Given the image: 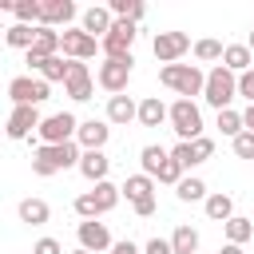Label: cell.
<instances>
[{"mask_svg": "<svg viewBox=\"0 0 254 254\" xmlns=\"http://www.w3.org/2000/svg\"><path fill=\"white\" fill-rule=\"evenodd\" d=\"M131 67H135V60H131V56H127V60H103V64H99V71H95V79H99V87H103V91L123 95V91H127V83H131Z\"/></svg>", "mask_w": 254, "mask_h": 254, "instance_id": "11", "label": "cell"}, {"mask_svg": "<svg viewBox=\"0 0 254 254\" xmlns=\"http://www.w3.org/2000/svg\"><path fill=\"white\" fill-rule=\"evenodd\" d=\"M202 210H206L210 222H230V218H234V198H230L226 190H214V194H206Z\"/></svg>", "mask_w": 254, "mask_h": 254, "instance_id": "23", "label": "cell"}, {"mask_svg": "<svg viewBox=\"0 0 254 254\" xmlns=\"http://www.w3.org/2000/svg\"><path fill=\"white\" fill-rule=\"evenodd\" d=\"M123 194H127V202H131V210L139 218H151L155 214V179L151 175H127Z\"/></svg>", "mask_w": 254, "mask_h": 254, "instance_id": "8", "label": "cell"}, {"mask_svg": "<svg viewBox=\"0 0 254 254\" xmlns=\"http://www.w3.org/2000/svg\"><path fill=\"white\" fill-rule=\"evenodd\" d=\"M16 210H20V222H28V226H44V222L52 218V210H48L44 198H24Z\"/></svg>", "mask_w": 254, "mask_h": 254, "instance_id": "26", "label": "cell"}, {"mask_svg": "<svg viewBox=\"0 0 254 254\" xmlns=\"http://www.w3.org/2000/svg\"><path fill=\"white\" fill-rule=\"evenodd\" d=\"M151 52H155V60L167 67V64H179L187 52H194V44H190V36H187V32H155Z\"/></svg>", "mask_w": 254, "mask_h": 254, "instance_id": "9", "label": "cell"}, {"mask_svg": "<svg viewBox=\"0 0 254 254\" xmlns=\"http://www.w3.org/2000/svg\"><path fill=\"white\" fill-rule=\"evenodd\" d=\"M175 194H179V202H206V183L194 179V175H187V179L175 187Z\"/></svg>", "mask_w": 254, "mask_h": 254, "instance_id": "32", "label": "cell"}, {"mask_svg": "<svg viewBox=\"0 0 254 254\" xmlns=\"http://www.w3.org/2000/svg\"><path fill=\"white\" fill-rule=\"evenodd\" d=\"M171 246H175V254H198V230L194 226H175Z\"/></svg>", "mask_w": 254, "mask_h": 254, "instance_id": "33", "label": "cell"}, {"mask_svg": "<svg viewBox=\"0 0 254 254\" xmlns=\"http://www.w3.org/2000/svg\"><path fill=\"white\" fill-rule=\"evenodd\" d=\"M91 71H87V64H79V60H71V71H67V83H64V95L67 99H75V103H87L91 99Z\"/></svg>", "mask_w": 254, "mask_h": 254, "instance_id": "16", "label": "cell"}, {"mask_svg": "<svg viewBox=\"0 0 254 254\" xmlns=\"http://www.w3.org/2000/svg\"><path fill=\"white\" fill-rule=\"evenodd\" d=\"M79 135V119L71 115V111H56V115H44V123H40V131H36V139L44 143V147H56V143H71Z\"/></svg>", "mask_w": 254, "mask_h": 254, "instance_id": "7", "label": "cell"}, {"mask_svg": "<svg viewBox=\"0 0 254 254\" xmlns=\"http://www.w3.org/2000/svg\"><path fill=\"white\" fill-rule=\"evenodd\" d=\"M222 52H226V44H218V40H194V60L198 64H214V60H222Z\"/></svg>", "mask_w": 254, "mask_h": 254, "instance_id": "34", "label": "cell"}, {"mask_svg": "<svg viewBox=\"0 0 254 254\" xmlns=\"http://www.w3.org/2000/svg\"><path fill=\"white\" fill-rule=\"evenodd\" d=\"M171 159V151H163V147H155V143H147L143 151H139V163H143V175H151V179H159V171H163V163Z\"/></svg>", "mask_w": 254, "mask_h": 254, "instance_id": "28", "label": "cell"}, {"mask_svg": "<svg viewBox=\"0 0 254 254\" xmlns=\"http://www.w3.org/2000/svg\"><path fill=\"white\" fill-rule=\"evenodd\" d=\"M119 194H123V187H115V183H95L91 190H83V194L75 198V214H79V218H103V214H111V210L119 206Z\"/></svg>", "mask_w": 254, "mask_h": 254, "instance_id": "4", "label": "cell"}, {"mask_svg": "<svg viewBox=\"0 0 254 254\" xmlns=\"http://www.w3.org/2000/svg\"><path fill=\"white\" fill-rule=\"evenodd\" d=\"M242 123H246V131H254V103H246V111H242Z\"/></svg>", "mask_w": 254, "mask_h": 254, "instance_id": "41", "label": "cell"}, {"mask_svg": "<svg viewBox=\"0 0 254 254\" xmlns=\"http://www.w3.org/2000/svg\"><path fill=\"white\" fill-rule=\"evenodd\" d=\"M107 171H111V159L103 155V151H83V159H79V175L95 187V183H107Z\"/></svg>", "mask_w": 254, "mask_h": 254, "instance_id": "20", "label": "cell"}, {"mask_svg": "<svg viewBox=\"0 0 254 254\" xmlns=\"http://www.w3.org/2000/svg\"><path fill=\"white\" fill-rule=\"evenodd\" d=\"M238 95H242V99H246V103H254V67H250V71H242V75H238Z\"/></svg>", "mask_w": 254, "mask_h": 254, "instance_id": "37", "label": "cell"}, {"mask_svg": "<svg viewBox=\"0 0 254 254\" xmlns=\"http://www.w3.org/2000/svg\"><path fill=\"white\" fill-rule=\"evenodd\" d=\"M202 99H206L214 111H226V107L238 99V75H234L230 67L214 64V67L206 71V87H202Z\"/></svg>", "mask_w": 254, "mask_h": 254, "instance_id": "3", "label": "cell"}, {"mask_svg": "<svg viewBox=\"0 0 254 254\" xmlns=\"http://www.w3.org/2000/svg\"><path fill=\"white\" fill-rule=\"evenodd\" d=\"M230 143H234V155H238V159H250V163H254V131H242V135L230 139Z\"/></svg>", "mask_w": 254, "mask_h": 254, "instance_id": "36", "label": "cell"}, {"mask_svg": "<svg viewBox=\"0 0 254 254\" xmlns=\"http://www.w3.org/2000/svg\"><path fill=\"white\" fill-rule=\"evenodd\" d=\"M52 95V83L48 79H32V75H16V79H8V99H12V107H40L44 99Z\"/></svg>", "mask_w": 254, "mask_h": 254, "instance_id": "6", "label": "cell"}, {"mask_svg": "<svg viewBox=\"0 0 254 254\" xmlns=\"http://www.w3.org/2000/svg\"><path fill=\"white\" fill-rule=\"evenodd\" d=\"M218 254H246V250H242V246H234V242H226V246H222Z\"/></svg>", "mask_w": 254, "mask_h": 254, "instance_id": "42", "label": "cell"}, {"mask_svg": "<svg viewBox=\"0 0 254 254\" xmlns=\"http://www.w3.org/2000/svg\"><path fill=\"white\" fill-rule=\"evenodd\" d=\"M40 4H44V16H40V24H44V28H60V24L67 28V24L79 16L71 0H40Z\"/></svg>", "mask_w": 254, "mask_h": 254, "instance_id": "19", "label": "cell"}, {"mask_svg": "<svg viewBox=\"0 0 254 254\" xmlns=\"http://www.w3.org/2000/svg\"><path fill=\"white\" fill-rule=\"evenodd\" d=\"M8 12L16 16V24H36L40 28V16H44V4L40 0H12Z\"/></svg>", "mask_w": 254, "mask_h": 254, "instance_id": "27", "label": "cell"}, {"mask_svg": "<svg viewBox=\"0 0 254 254\" xmlns=\"http://www.w3.org/2000/svg\"><path fill=\"white\" fill-rule=\"evenodd\" d=\"M75 238H79V250H91V254H103V250H111V246H115V242H111L107 222H99V218H79Z\"/></svg>", "mask_w": 254, "mask_h": 254, "instance_id": "12", "label": "cell"}, {"mask_svg": "<svg viewBox=\"0 0 254 254\" xmlns=\"http://www.w3.org/2000/svg\"><path fill=\"white\" fill-rule=\"evenodd\" d=\"M222 230H226V242H234V246H246L254 238V222L242 218V214H234L230 222H222Z\"/></svg>", "mask_w": 254, "mask_h": 254, "instance_id": "29", "label": "cell"}, {"mask_svg": "<svg viewBox=\"0 0 254 254\" xmlns=\"http://www.w3.org/2000/svg\"><path fill=\"white\" fill-rule=\"evenodd\" d=\"M79 159H83V147L71 139V143H56V147H36L32 151V175H40V179H48V175H60V171H67V167H79Z\"/></svg>", "mask_w": 254, "mask_h": 254, "instance_id": "1", "label": "cell"}, {"mask_svg": "<svg viewBox=\"0 0 254 254\" xmlns=\"http://www.w3.org/2000/svg\"><path fill=\"white\" fill-rule=\"evenodd\" d=\"M107 8H111L115 20H131V24H139V20L147 16V4H143V0H111Z\"/></svg>", "mask_w": 254, "mask_h": 254, "instance_id": "30", "label": "cell"}, {"mask_svg": "<svg viewBox=\"0 0 254 254\" xmlns=\"http://www.w3.org/2000/svg\"><path fill=\"white\" fill-rule=\"evenodd\" d=\"M218 131H222V135H230V139H238V135L246 131V123H242V111H234V107L218 111Z\"/></svg>", "mask_w": 254, "mask_h": 254, "instance_id": "35", "label": "cell"}, {"mask_svg": "<svg viewBox=\"0 0 254 254\" xmlns=\"http://www.w3.org/2000/svg\"><path fill=\"white\" fill-rule=\"evenodd\" d=\"M171 131L179 135V143L202 139V111H198L194 99H175L171 103Z\"/></svg>", "mask_w": 254, "mask_h": 254, "instance_id": "5", "label": "cell"}, {"mask_svg": "<svg viewBox=\"0 0 254 254\" xmlns=\"http://www.w3.org/2000/svg\"><path fill=\"white\" fill-rule=\"evenodd\" d=\"M32 254H64V246H60L56 238H40V242L32 246Z\"/></svg>", "mask_w": 254, "mask_h": 254, "instance_id": "39", "label": "cell"}, {"mask_svg": "<svg viewBox=\"0 0 254 254\" xmlns=\"http://www.w3.org/2000/svg\"><path fill=\"white\" fill-rule=\"evenodd\" d=\"M143 254H175V246H171V238H151L143 246Z\"/></svg>", "mask_w": 254, "mask_h": 254, "instance_id": "38", "label": "cell"}, {"mask_svg": "<svg viewBox=\"0 0 254 254\" xmlns=\"http://www.w3.org/2000/svg\"><path fill=\"white\" fill-rule=\"evenodd\" d=\"M139 123H143V127H163V123H171V107H167L159 95H147V99L139 103Z\"/></svg>", "mask_w": 254, "mask_h": 254, "instance_id": "22", "label": "cell"}, {"mask_svg": "<svg viewBox=\"0 0 254 254\" xmlns=\"http://www.w3.org/2000/svg\"><path fill=\"white\" fill-rule=\"evenodd\" d=\"M107 139H111V123H107V119H83V123H79L75 143H79L83 151H103Z\"/></svg>", "mask_w": 254, "mask_h": 254, "instance_id": "17", "label": "cell"}, {"mask_svg": "<svg viewBox=\"0 0 254 254\" xmlns=\"http://www.w3.org/2000/svg\"><path fill=\"white\" fill-rule=\"evenodd\" d=\"M246 48H250V52H254V32H250V40H246Z\"/></svg>", "mask_w": 254, "mask_h": 254, "instance_id": "43", "label": "cell"}, {"mask_svg": "<svg viewBox=\"0 0 254 254\" xmlns=\"http://www.w3.org/2000/svg\"><path fill=\"white\" fill-rule=\"evenodd\" d=\"M111 24H115V16H111L107 4H91V8L79 16V28H83L87 36H95V40H103V36L111 32Z\"/></svg>", "mask_w": 254, "mask_h": 254, "instance_id": "18", "label": "cell"}, {"mask_svg": "<svg viewBox=\"0 0 254 254\" xmlns=\"http://www.w3.org/2000/svg\"><path fill=\"white\" fill-rule=\"evenodd\" d=\"M67 71H71V60H64V56H52L40 64V79H48V83H67Z\"/></svg>", "mask_w": 254, "mask_h": 254, "instance_id": "31", "label": "cell"}, {"mask_svg": "<svg viewBox=\"0 0 254 254\" xmlns=\"http://www.w3.org/2000/svg\"><path fill=\"white\" fill-rule=\"evenodd\" d=\"M40 123H44V115H40V107H12V115H8V139H28L32 131H40Z\"/></svg>", "mask_w": 254, "mask_h": 254, "instance_id": "15", "label": "cell"}, {"mask_svg": "<svg viewBox=\"0 0 254 254\" xmlns=\"http://www.w3.org/2000/svg\"><path fill=\"white\" fill-rule=\"evenodd\" d=\"M71 254H91V250H71Z\"/></svg>", "mask_w": 254, "mask_h": 254, "instance_id": "44", "label": "cell"}, {"mask_svg": "<svg viewBox=\"0 0 254 254\" xmlns=\"http://www.w3.org/2000/svg\"><path fill=\"white\" fill-rule=\"evenodd\" d=\"M135 36H139V28H135L131 20H115V24H111V32L99 40V44H103V60H127V56H131Z\"/></svg>", "mask_w": 254, "mask_h": 254, "instance_id": "10", "label": "cell"}, {"mask_svg": "<svg viewBox=\"0 0 254 254\" xmlns=\"http://www.w3.org/2000/svg\"><path fill=\"white\" fill-rule=\"evenodd\" d=\"M95 52H103V44L95 40V36H87L83 28H64V56L67 60H91Z\"/></svg>", "mask_w": 254, "mask_h": 254, "instance_id": "14", "label": "cell"}, {"mask_svg": "<svg viewBox=\"0 0 254 254\" xmlns=\"http://www.w3.org/2000/svg\"><path fill=\"white\" fill-rule=\"evenodd\" d=\"M222 67H230L234 75H242V71L254 67V52H250L246 44H226V52H222Z\"/></svg>", "mask_w": 254, "mask_h": 254, "instance_id": "24", "label": "cell"}, {"mask_svg": "<svg viewBox=\"0 0 254 254\" xmlns=\"http://www.w3.org/2000/svg\"><path fill=\"white\" fill-rule=\"evenodd\" d=\"M159 83L179 91V99H194L206 87V71L198 64H167V67H159Z\"/></svg>", "mask_w": 254, "mask_h": 254, "instance_id": "2", "label": "cell"}, {"mask_svg": "<svg viewBox=\"0 0 254 254\" xmlns=\"http://www.w3.org/2000/svg\"><path fill=\"white\" fill-rule=\"evenodd\" d=\"M36 36H40L36 24H12V28L4 32V44H8V48H24V52H32V48H36Z\"/></svg>", "mask_w": 254, "mask_h": 254, "instance_id": "25", "label": "cell"}, {"mask_svg": "<svg viewBox=\"0 0 254 254\" xmlns=\"http://www.w3.org/2000/svg\"><path fill=\"white\" fill-rule=\"evenodd\" d=\"M111 254H143V250H139L135 242H115V246H111Z\"/></svg>", "mask_w": 254, "mask_h": 254, "instance_id": "40", "label": "cell"}, {"mask_svg": "<svg viewBox=\"0 0 254 254\" xmlns=\"http://www.w3.org/2000/svg\"><path fill=\"white\" fill-rule=\"evenodd\" d=\"M210 155H214V139H210V135H202V139H194V143H175V147H171V159H175L183 171L202 167Z\"/></svg>", "mask_w": 254, "mask_h": 254, "instance_id": "13", "label": "cell"}, {"mask_svg": "<svg viewBox=\"0 0 254 254\" xmlns=\"http://www.w3.org/2000/svg\"><path fill=\"white\" fill-rule=\"evenodd\" d=\"M131 119H139V103H135L131 95H111V99H107V123L127 127Z\"/></svg>", "mask_w": 254, "mask_h": 254, "instance_id": "21", "label": "cell"}]
</instances>
